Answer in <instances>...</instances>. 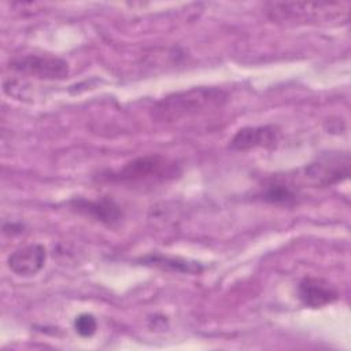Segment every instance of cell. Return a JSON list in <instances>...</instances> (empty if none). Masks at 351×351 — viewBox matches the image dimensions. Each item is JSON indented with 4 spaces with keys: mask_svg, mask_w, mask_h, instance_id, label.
Here are the masks:
<instances>
[{
    "mask_svg": "<svg viewBox=\"0 0 351 351\" xmlns=\"http://www.w3.org/2000/svg\"><path fill=\"white\" fill-rule=\"evenodd\" d=\"M226 97V92L218 88H192L166 96L156 103L155 117L165 121H178L208 108L221 107Z\"/></svg>",
    "mask_w": 351,
    "mask_h": 351,
    "instance_id": "obj_1",
    "label": "cell"
},
{
    "mask_svg": "<svg viewBox=\"0 0 351 351\" xmlns=\"http://www.w3.org/2000/svg\"><path fill=\"white\" fill-rule=\"evenodd\" d=\"M70 206L74 211L90 217L95 221H99L106 225H114L122 217L119 206L108 197L74 199L70 202Z\"/></svg>",
    "mask_w": 351,
    "mask_h": 351,
    "instance_id": "obj_9",
    "label": "cell"
},
{
    "mask_svg": "<svg viewBox=\"0 0 351 351\" xmlns=\"http://www.w3.org/2000/svg\"><path fill=\"white\" fill-rule=\"evenodd\" d=\"M281 137V130L274 125L245 126L236 132L229 141L234 151H248L254 148H274Z\"/></svg>",
    "mask_w": 351,
    "mask_h": 351,
    "instance_id": "obj_6",
    "label": "cell"
},
{
    "mask_svg": "<svg viewBox=\"0 0 351 351\" xmlns=\"http://www.w3.org/2000/svg\"><path fill=\"white\" fill-rule=\"evenodd\" d=\"M265 8L273 21H311L329 12L343 11L340 3H299V1H271Z\"/></svg>",
    "mask_w": 351,
    "mask_h": 351,
    "instance_id": "obj_4",
    "label": "cell"
},
{
    "mask_svg": "<svg viewBox=\"0 0 351 351\" xmlns=\"http://www.w3.org/2000/svg\"><path fill=\"white\" fill-rule=\"evenodd\" d=\"M47 250L41 244H29L11 252L8 256V267L12 273L22 277L37 274L45 265Z\"/></svg>",
    "mask_w": 351,
    "mask_h": 351,
    "instance_id": "obj_7",
    "label": "cell"
},
{
    "mask_svg": "<svg viewBox=\"0 0 351 351\" xmlns=\"http://www.w3.org/2000/svg\"><path fill=\"white\" fill-rule=\"evenodd\" d=\"M350 166L348 152L324 154L302 170V180L310 186H330L348 178Z\"/></svg>",
    "mask_w": 351,
    "mask_h": 351,
    "instance_id": "obj_3",
    "label": "cell"
},
{
    "mask_svg": "<svg viewBox=\"0 0 351 351\" xmlns=\"http://www.w3.org/2000/svg\"><path fill=\"white\" fill-rule=\"evenodd\" d=\"M180 173L176 162L162 155H144L128 162L123 167L110 173L106 178L117 182H155L174 178Z\"/></svg>",
    "mask_w": 351,
    "mask_h": 351,
    "instance_id": "obj_2",
    "label": "cell"
},
{
    "mask_svg": "<svg viewBox=\"0 0 351 351\" xmlns=\"http://www.w3.org/2000/svg\"><path fill=\"white\" fill-rule=\"evenodd\" d=\"M298 296L304 306L318 308L333 303L339 298V292L333 284L324 278L304 277L298 285Z\"/></svg>",
    "mask_w": 351,
    "mask_h": 351,
    "instance_id": "obj_8",
    "label": "cell"
},
{
    "mask_svg": "<svg viewBox=\"0 0 351 351\" xmlns=\"http://www.w3.org/2000/svg\"><path fill=\"white\" fill-rule=\"evenodd\" d=\"M261 197L273 204H292L298 199V189L285 178L273 177L265 184Z\"/></svg>",
    "mask_w": 351,
    "mask_h": 351,
    "instance_id": "obj_11",
    "label": "cell"
},
{
    "mask_svg": "<svg viewBox=\"0 0 351 351\" xmlns=\"http://www.w3.org/2000/svg\"><path fill=\"white\" fill-rule=\"evenodd\" d=\"M10 67L18 73L27 74L40 80H62L69 75V63L52 55H25L14 59Z\"/></svg>",
    "mask_w": 351,
    "mask_h": 351,
    "instance_id": "obj_5",
    "label": "cell"
},
{
    "mask_svg": "<svg viewBox=\"0 0 351 351\" xmlns=\"http://www.w3.org/2000/svg\"><path fill=\"white\" fill-rule=\"evenodd\" d=\"M74 329L75 332L82 337H90L97 330V322L96 318L92 314L84 313L80 314L74 321Z\"/></svg>",
    "mask_w": 351,
    "mask_h": 351,
    "instance_id": "obj_12",
    "label": "cell"
},
{
    "mask_svg": "<svg viewBox=\"0 0 351 351\" xmlns=\"http://www.w3.org/2000/svg\"><path fill=\"white\" fill-rule=\"evenodd\" d=\"M141 262L148 266H155L166 271L174 273H186V274H199L203 271V265L195 261H188L180 256H166L160 254H151L141 258Z\"/></svg>",
    "mask_w": 351,
    "mask_h": 351,
    "instance_id": "obj_10",
    "label": "cell"
}]
</instances>
